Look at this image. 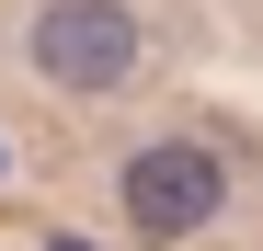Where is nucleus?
I'll return each mask as SVG.
<instances>
[{
  "instance_id": "2",
  "label": "nucleus",
  "mask_w": 263,
  "mask_h": 251,
  "mask_svg": "<svg viewBox=\"0 0 263 251\" xmlns=\"http://www.w3.org/2000/svg\"><path fill=\"white\" fill-rule=\"evenodd\" d=\"M217 194H229V172H217V149H183V137H160L126 160V217H138L149 240H183L217 217Z\"/></svg>"
},
{
  "instance_id": "1",
  "label": "nucleus",
  "mask_w": 263,
  "mask_h": 251,
  "mask_svg": "<svg viewBox=\"0 0 263 251\" xmlns=\"http://www.w3.org/2000/svg\"><path fill=\"white\" fill-rule=\"evenodd\" d=\"M34 69L58 92H126L138 80V12L126 0H46L34 12Z\"/></svg>"
}]
</instances>
